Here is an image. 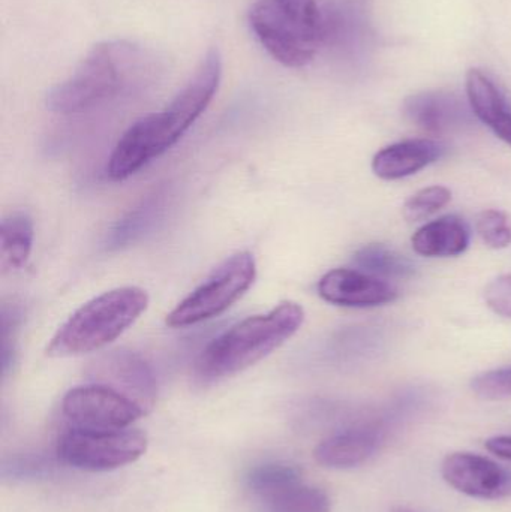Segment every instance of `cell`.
I'll list each match as a JSON object with an SVG mask.
<instances>
[{
    "label": "cell",
    "mask_w": 511,
    "mask_h": 512,
    "mask_svg": "<svg viewBox=\"0 0 511 512\" xmlns=\"http://www.w3.org/2000/svg\"><path fill=\"white\" fill-rule=\"evenodd\" d=\"M303 321V307L285 301L270 312L237 322L201 351L195 360V378L212 384L243 372L290 340Z\"/></svg>",
    "instance_id": "6da1fadb"
},
{
    "label": "cell",
    "mask_w": 511,
    "mask_h": 512,
    "mask_svg": "<svg viewBox=\"0 0 511 512\" xmlns=\"http://www.w3.org/2000/svg\"><path fill=\"white\" fill-rule=\"evenodd\" d=\"M149 306V295L138 286L111 289L75 310L51 337L50 357L89 354L125 333Z\"/></svg>",
    "instance_id": "7a4b0ae2"
},
{
    "label": "cell",
    "mask_w": 511,
    "mask_h": 512,
    "mask_svg": "<svg viewBox=\"0 0 511 512\" xmlns=\"http://www.w3.org/2000/svg\"><path fill=\"white\" fill-rule=\"evenodd\" d=\"M249 26L264 50L287 68L311 63L326 38L317 0H257Z\"/></svg>",
    "instance_id": "3957f363"
},
{
    "label": "cell",
    "mask_w": 511,
    "mask_h": 512,
    "mask_svg": "<svg viewBox=\"0 0 511 512\" xmlns=\"http://www.w3.org/2000/svg\"><path fill=\"white\" fill-rule=\"evenodd\" d=\"M137 59L138 48L128 42L105 41L95 45L74 74L48 92V110L69 116L113 98L125 84L129 65H135Z\"/></svg>",
    "instance_id": "277c9868"
},
{
    "label": "cell",
    "mask_w": 511,
    "mask_h": 512,
    "mask_svg": "<svg viewBox=\"0 0 511 512\" xmlns=\"http://www.w3.org/2000/svg\"><path fill=\"white\" fill-rule=\"evenodd\" d=\"M257 262L251 252H237L225 259L213 273L180 301L167 315L168 327L185 328L201 324L230 309L255 282Z\"/></svg>",
    "instance_id": "5b68a950"
},
{
    "label": "cell",
    "mask_w": 511,
    "mask_h": 512,
    "mask_svg": "<svg viewBox=\"0 0 511 512\" xmlns=\"http://www.w3.org/2000/svg\"><path fill=\"white\" fill-rule=\"evenodd\" d=\"M146 433L138 429L95 430L71 427L57 439L60 462L87 472H107L131 465L146 454Z\"/></svg>",
    "instance_id": "8992f818"
},
{
    "label": "cell",
    "mask_w": 511,
    "mask_h": 512,
    "mask_svg": "<svg viewBox=\"0 0 511 512\" xmlns=\"http://www.w3.org/2000/svg\"><path fill=\"white\" fill-rule=\"evenodd\" d=\"M62 411L75 427L95 430L128 429L147 414L140 403L99 382L69 390Z\"/></svg>",
    "instance_id": "52a82bcc"
},
{
    "label": "cell",
    "mask_w": 511,
    "mask_h": 512,
    "mask_svg": "<svg viewBox=\"0 0 511 512\" xmlns=\"http://www.w3.org/2000/svg\"><path fill=\"white\" fill-rule=\"evenodd\" d=\"M222 78V57L212 48L198 66L191 80L171 104L159 113L162 131L170 146H176L191 126L200 119L218 92Z\"/></svg>",
    "instance_id": "ba28073f"
},
{
    "label": "cell",
    "mask_w": 511,
    "mask_h": 512,
    "mask_svg": "<svg viewBox=\"0 0 511 512\" xmlns=\"http://www.w3.org/2000/svg\"><path fill=\"white\" fill-rule=\"evenodd\" d=\"M441 475L450 487L471 498L500 501L511 496V472L479 454H449Z\"/></svg>",
    "instance_id": "9c48e42d"
},
{
    "label": "cell",
    "mask_w": 511,
    "mask_h": 512,
    "mask_svg": "<svg viewBox=\"0 0 511 512\" xmlns=\"http://www.w3.org/2000/svg\"><path fill=\"white\" fill-rule=\"evenodd\" d=\"M317 289L324 301L344 307L383 306L399 297L395 286L351 268H335L324 274Z\"/></svg>",
    "instance_id": "30bf717a"
},
{
    "label": "cell",
    "mask_w": 511,
    "mask_h": 512,
    "mask_svg": "<svg viewBox=\"0 0 511 512\" xmlns=\"http://www.w3.org/2000/svg\"><path fill=\"white\" fill-rule=\"evenodd\" d=\"M95 382L108 385L140 403L146 411L156 399V381L149 364L134 352L113 351L93 364Z\"/></svg>",
    "instance_id": "8fae6325"
},
{
    "label": "cell",
    "mask_w": 511,
    "mask_h": 512,
    "mask_svg": "<svg viewBox=\"0 0 511 512\" xmlns=\"http://www.w3.org/2000/svg\"><path fill=\"white\" fill-rule=\"evenodd\" d=\"M386 435V427L378 423L348 427L317 445L315 462L329 469L357 468L381 450Z\"/></svg>",
    "instance_id": "7c38bea8"
},
{
    "label": "cell",
    "mask_w": 511,
    "mask_h": 512,
    "mask_svg": "<svg viewBox=\"0 0 511 512\" xmlns=\"http://www.w3.org/2000/svg\"><path fill=\"white\" fill-rule=\"evenodd\" d=\"M404 114L428 134L443 135L470 122L464 102L449 92H422L405 99Z\"/></svg>",
    "instance_id": "4fadbf2b"
},
{
    "label": "cell",
    "mask_w": 511,
    "mask_h": 512,
    "mask_svg": "<svg viewBox=\"0 0 511 512\" xmlns=\"http://www.w3.org/2000/svg\"><path fill=\"white\" fill-rule=\"evenodd\" d=\"M446 153L434 140H407L380 150L372 159V171L383 180H399L419 173Z\"/></svg>",
    "instance_id": "5bb4252c"
},
{
    "label": "cell",
    "mask_w": 511,
    "mask_h": 512,
    "mask_svg": "<svg viewBox=\"0 0 511 512\" xmlns=\"http://www.w3.org/2000/svg\"><path fill=\"white\" fill-rule=\"evenodd\" d=\"M467 96L477 119L511 146V107L494 81L480 69H470L467 74Z\"/></svg>",
    "instance_id": "9a60e30c"
},
{
    "label": "cell",
    "mask_w": 511,
    "mask_h": 512,
    "mask_svg": "<svg viewBox=\"0 0 511 512\" xmlns=\"http://www.w3.org/2000/svg\"><path fill=\"white\" fill-rule=\"evenodd\" d=\"M413 249L428 258H450L464 254L470 245V228L458 216H444L414 233Z\"/></svg>",
    "instance_id": "2e32d148"
},
{
    "label": "cell",
    "mask_w": 511,
    "mask_h": 512,
    "mask_svg": "<svg viewBox=\"0 0 511 512\" xmlns=\"http://www.w3.org/2000/svg\"><path fill=\"white\" fill-rule=\"evenodd\" d=\"M35 230L26 213H12L0 228V256L3 270H21L32 255Z\"/></svg>",
    "instance_id": "e0dca14e"
},
{
    "label": "cell",
    "mask_w": 511,
    "mask_h": 512,
    "mask_svg": "<svg viewBox=\"0 0 511 512\" xmlns=\"http://www.w3.org/2000/svg\"><path fill=\"white\" fill-rule=\"evenodd\" d=\"M264 512H332L329 495L318 487L306 486L303 481L261 499Z\"/></svg>",
    "instance_id": "ac0fdd59"
},
{
    "label": "cell",
    "mask_w": 511,
    "mask_h": 512,
    "mask_svg": "<svg viewBox=\"0 0 511 512\" xmlns=\"http://www.w3.org/2000/svg\"><path fill=\"white\" fill-rule=\"evenodd\" d=\"M354 262L362 267L366 273L381 274L387 277H410L413 276L416 267L405 255L380 245L371 243L360 249L354 255Z\"/></svg>",
    "instance_id": "d6986e66"
},
{
    "label": "cell",
    "mask_w": 511,
    "mask_h": 512,
    "mask_svg": "<svg viewBox=\"0 0 511 512\" xmlns=\"http://www.w3.org/2000/svg\"><path fill=\"white\" fill-rule=\"evenodd\" d=\"M299 481H302V472L299 468L279 462L254 466L249 469L245 477L249 492L257 496L260 501Z\"/></svg>",
    "instance_id": "ffe728a7"
},
{
    "label": "cell",
    "mask_w": 511,
    "mask_h": 512,
    "mask_svg": "<svg viewBox=\"0 0 511 512\" xmlns=\"http://www.w3.org/2000/svg\"><path fill=\"white\" fill-rule=\"evenodd\" d=\"M452 200V192L444 186H431L408 198L402 213L408 222H422L440 212Z\"/></svg>",
    "instance_id": "44dd1931"
},
{
    "label": "cell",
    "mask_w": 511,
    "mask_h": 512,
    "mask_svg": "<svg viewBox=\"0 0 511 512\" xmlns=\"http://www.w3.org/2000/svg\"><path fill=\"white\" fill-rule=\"evenodd\" d=\"M477 233L486 246L492 249H504L511 245L509 219L500 210H485L476 222Z\"/></svg>",
    "instance_id": "7402d4cb"
},
{
    "label": "cell",
    "mask_w": 511,
    "mask_h": 512,
    "mask_svg": "<svg viewBox=\"0 0 511 512\" xmlns=\"http://www.w3.org/2000/svg\"><path fill=\"white\" fill-rule=\"evenodd\" d=\"M476 396L486 400L507 399L511 397V367L491 370L476 376L471 382Z\"/></svg>",
    "instance_id": "603a6c76"
},
{
    "label": "cell",
    "mask_w": 511,
    "mask_h": 512,
    "mask_svg": "<svg viewBox=\"0 0 511 512\" xmlns=\"http://www.w3.org/2000/svg\"><path fill=\"white\" fill-rule=\"evenodd\" d=\"M51 465L39 456L12 457L3 462V477L42 478L50 474Z\"/></svg>",
    "instance_id": "cb8c5ba5"
},
{
    "label": "cell",
    "mask_w": 511,
    "mask_h": 512,
    "mask_svg": "<svg viewBox=\"0 0 511 512\" xmlns=\"http://www.w3.org/2000/svg\"><path fill=\"white\" fill-rule=\"evenodd\" d=\"M485 300L497 315L511 318V274L492 280L486 286Z\"/></svg>",
    "instance_id": "d4e9b609"
},
{
    "label": "cell",
    "mask_w": 511,
    "mask_h": 512,
    "mask_svg": "<svg viewBox=\"0 0 511 512\" xmlns=\"http://www.w3.org/2000/svg\"><path fill=\"white\" fill-rule=\"evenodd\" d=\"M485 447L500 459L511 460V436H495L486 441Z\"/></svg>",
    "instance_id": "484cf974"
},
{
    "label": "cell",
    "mask_w": 511,
    "mask_h": 512,
    "mask_svg": "<svg viewBox=\"0 0 511 512\" xmlns=\"http://www.w3.org/2000/svg\"><path fill=\"white\" fill-rule=\"evenodd\" d=\"M392 512H417V511L411 510V508H407V507H398V508H395V510H393Z\"/></svg>",
    "instance_id": "4316f807"
}]
</instances>
